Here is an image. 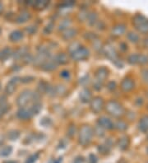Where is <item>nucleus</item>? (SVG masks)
Here are the masks:
<instances>
[{"label":"nucleus","instance_id":"nucleus-1","mask_svg":"<svg viewBox=\"0 0 148 163\" xmlns=\"http://www.w3.org/2000/svg\"><path fill=\"white\" fill-rule=\"evenodd\" d=\"M40 99V95L31 90L23 91L17 99V104L20 107H24L31 102H38Z\"/></svg>","mask_w":148,"mask_h":163},{"label":"nucleus","instance_id":"nucleus-2","mask_svg":"<svg viewBox=\"0 0 148 163\" xmlns=\"http://www.w3.org/2000/svg\"><path fill=\"white\" fill-rule=\"evenodd\" d=\"M133 25L140 33H148V19L141 14H137L133 18Z\"/></svg>","mask_w":148,"mask_h":163},{"label":"nucleus","instance_id":"nucleus-3","mask_svg":"<svg viewBox=\"0 0 148 163\" xmlns=\"http://www.w3.org/2000/svg\"><path fill=\"white\" fill-rule=\"evenodd\" d=\"M92 128L89 125H83L79 130V135H78V141L82 146L88 145L91 143L93 137Z\"/></svg>","mask_w":148,"mask_h":163},{"label":"nucleus","instance_id":"nucleus-4","mask_svg":"<svg viewBox=\"0 0 148 163\" xmlns=\"http://www.w3.org/2000/svg\"><path fill=\"white\" fill-rule=\"evenodd\" d=\"M106 111L110 115L116 118L121 117L124 115V109L120 103L116 101H110L105 106Z\"/></svg>","mask_w":148,"mask_h":163},{"label":"nucleus","instance_id":"nucleus-5","mask_svg":"<svg viewBox=\"0 0 148 163\" xmlns=\"http://www.w3.org/2000/svg\"><path fill=\"white\" fill-rule=\"evenodd\" d=\"M72 59L76 61H82V60H86L90 55V51L88 49L85 47H80L77 50H75L73 53L70 54Z\"/></svg>","mask_w":148,"mask_h":163},{"label":"nucleus","instance_id":"nucleus-6","mask_svg":"<svg viewBox=\"0 0 148 163\" xmlns=\"http://www.w3.org/2000/svg\"><path fill=\"white\" fill-rule=\"evenodd\" d=\"M104 107V101L101 97H95L91 101V109L93 113L98 114Z\"/></svg>","mask_w":148,"mask_h":163},{"label":"nucleus","instance_id":"nucleus-7","mask_svg":"<svg viewBox=\"0 0 148 163\" xmlns=\"http://www.w3.org/2000/svg\"><path fill=\"white\" fill-rule=\"evenodd\" d=\"M103 50H104L105 56L108 58L109 60H112L113 62L116 61L118 60L117 52L115 50V49L114 48V46H112L111 45H106L105 46L103 47Z\"/></svg>","mask_w":148,"mask_h":163},{"label":"nucleus","instance_id":"nucleus-8","mask_svg":"<svg viewBox=\"0 0 148 163\" xmlns=\"http://www.w3.org/2000/svg\"><path fill=\"white\" fill-rule=\"evenodd\" d=\"M21 77H13L10 81L8 82L7 86L5 87V92L7 94H9V95H11L13 93L15 92L16 88H17V85L19 82H21Z\"/></svg>","mask_w":148,"mask_h":163},{"label":"nucleus","instance_id":"nucleus-9","mask_svg":"<svg viewBox=\"0 0 148 163\" xmlns=\"http://www.w3.org/2000/svg\"><path fill=\"white\" fill-rule=\"evenodd\" d=\"M135 83L133 80L132 78H129V77H126L124 78L121 82V85H120V87H121L122 91L124 92H131L134 88Z\"/></svg>","mask_w":148,"mask_h":163},{"label":"nucleus","instance_id":"nucleus-10","mask_svg":"<svg viewBox=\"0 0 148 163\" xmlns=\"http://www.w3.org/2000/svg\"><path fill=\"white\" fill-rule=\"evenodd\" d=\"M17 116H18V119H22V120H27L33 116V114H32L30 108L27 109L25 108V107H22L18 110V113H17Z\"/></svg>","mask_w":148,"mask_h":163},{"label":"nucleus","instance_id":"nucleus-11","mask_svg":"<svg viewBox=\"0 0 148 163\" xmlns=\"http://www.w3.org/2000/svg\"><path fill=\"white\" fill-rule=\"evenodd\" d=\"M108 69L105 67L98 68L96 73H95V82L103 83V82L106 79V77H108Z\"/></svg>","mask_w":148,"mask_h":163},{"label":"nucleus","instance_id":"nucleus-12","mask_svg":"<svg viewBox=\"0 0 148 163\" xmlns=\"http://www.w3.org/2000/svg\"><path fill=\"white\" fill-rule=\"evenodd\" d=\"M98 125L104 129H112L114 128V123L107 117H100L98 119Z\"/></svg>","mask_w":148,"mask_h":163},{"label":"nucleus","instance_id":"nucleus-13","mask_svg":"<svg viewBox=\"0 0 148 163\" xmlns=\"http://www.w3.org/2000/svg\"><path fill=\"white\" fill-rule=\"evenodd\" d=\"M58 64L57 62L55 61L54 59H49L47 60L46 61L44 62V64L41 65V69L44 71H52L54 69H55L56 67H57Z\"/></svg>","mask_w":148,"mask_h":163},{"label":"nucleus","instance_id":"nucleus-14","mask_svg":"<svg viewBox=\"0 0 148 163\" xmlns=\"http://www.w3.org/2000/svg\"><path fill=\"white\" fill-rule=\"evenodd\" d=\"M79 97L81 102H83V103H87V102H90L91 101L92 95H91V91L88 88H84L80 92Z\"/></svg>","mask_w":148,"mask_h":163},{"label":"nucleus","instance_id":"nucleus-15","mask_svg":"<svg viewBox=\"0 0 148 163\" xmlns=\"http://www.w3.org/2000/svg\"><path fill=\"white\" fill-rule=\"evenodd\" d=\"M138 129L142 133L148 132V115H144L138 122Z\"/></svg>","mask_w":148,"mask_h":163},{"label":"nucleus","instance_id":"nucleus-16","mask_svg":"<svg viewBox=\"0 0 148 163\" xmlns=\"http://www.w3.org/2000/svg\"><path fill=\"white\" fill-rule=\"evenodd\" d=\"M125 31H126V26L125 25L118 24L115 27H114L111 33L115 36H120V35L125 33Z\"/></svg>","mask_w":148,"mask_h":163},{"label":"nucleus","instance_id":"nucleus-17","mask_svg":"<svg viewBox=\"0 0 148 163\" xmlns=\"http://www.w3.org/2000/svg\"><path fill=\"white\" fill-rule=\"evenodd\" d=\"M30 19H31V13L27 11H23L18 15V17L17 18V19H16V22L21 24V23L27 22V21H29Z\"/></svg>","mask_w":148,"mask_h":163},{"label":"nucleus","instance_id":"nucleus-18","mask_svg":"<svg viewBox=\"0 0 148 163\" xmlns=\"http://www.w3.org/2000/svg\"><path fill=\"white\" fill-rule=\"evenodd\" d=\"M77 35V30L73 28H68L67 30L64 31L62 34V36L64 40H70Z\"/></svg>","mask_w":148,"mask_h":163},{"label":"nucleus","instance_id":"nucleus-19","mask_svg":"<svg viewBox=\"0 0 148 163\" xmlns=\"http://www.w3.org/2000/svg\"><path fill=\"white\" fill-rule=\"evenodd\" d=\"M38 89H39L40 93L49 94L51 90H52V87L49 86V84L45 82H40V84H39V87H38Z\"/></svg>","mask_w":148,"mask_h":163},{"label":"nucleus","instance_id":"nucleus-20","mask_svg":"<svg viewBox=\"0 0 148 163\" xmlns=\"http://www.w3.org/2000/svg\"><path fill=\"white\" fill-rule=\"evenodd\" d=\"M111 147H112V143H111L110 140H108L105 143L101 144L98 147V151L102 154H106L110 151Z\"/></svg>","mask_w":148,"mask_h":163},{"label":"nucleus","instance_id":"nucleus-21","mask_svg":"<svg viewBox=\"0 0 148 163\" xmlns=\"http://www.w3.org/2000/svg\"><path fill=\"white\" fill-rule=\"evenodd\" d=\"M22 38H23V33L21 31H18V30L13 31L9 35V39L13 42L20 41Z\"/></svg>","mask_w":148,"mask_h":163},{"label":"nucleus","instance_id":"nucleus-22","mask_svg":"<svg viewBox=\"0 0 148 163\" xmlns=\"http://www.w3.org/2000/svg\"><path fill=\"white\" fill-rule=\"evenodd\" d=\"M129 138L128 136H124L122 137L121 139H120L119 142H118V146L120 149L121 150H125L128 148V145H129Z\"/></svg>","mask_w":148,"mask_h":163},{"label":"nucleus","instance_id":"nucleus-23","mask_svg":"<svg viewBox=\"0 0 148 163\" xmlns=\"http://www.w3.org/2000/svg\"><path fill=\"white\" fill-rule=\"evenodd\" d=\"M49 4V1L48 0H37L34 2L33 6L38 10H43V9L46 8Z\"/></svg>","mask_w":148,"mask_h":163},{"label":"nucleus","instance_id":"nucleus-24","mask_svg":"<svg viewBox=\"0 0 148 163\" xmlns=\"http://www.w3.org/2000/svg\"><path fill=\"white\" fill-rule=\"evenodd\" d=\"M13 55L12 50L10 48H4L3 50L0 51V60L1 61H6L8 59L11 57V55Z\"/></svg>","mask_w":148,"mask_h":163},{"label":"nucleus","instance_id":"nucleus-25","mask_svg":"<svg viewBox=\"0 0 148 163\" xmlns=\"http://www.w3.org/2000/svg\"><path fill=\"white\" fill-rule=\"evenodd\" d=\"M55 61L57 62V64H66L69 62V57L66 54L60 53L59 55H56V57L54 58Z\"/></svg>","mask_w":148,"mask_h":163},{"label":"nucleus","instance_id":"nucleus-26","mask_svg":"<svg viewBox=\"0 0 148 163\" xmlns=\"http://www.w3.org/2000/svg\"><path fill=\"white\" fill-rule=\"evenodd\" d=\"M28 54V50L26 47H23V48L18 49V50L16 51L15 53L13 54V56L15 59L17 60H19V59H23L25 55Z\"/></svg>","mask_w":148,"mask_h":163},{"label":"nucleus","instance_id":"nucleus-27","mask_svg":"<svg viewBox=\"0 0 148 163\" xmlns=\"http://www.w3.org/2000/svg\"><path fill=\"white\" fill-rule=\"evenodd\" d=\"M97 14L94 13V12H91V13H89L88 17L86 18V21H87L90 26H94L96 23V22H97Z\"/></svg>","mask_w":148,"mask_h":163},{"label":"nucleus","instance_id":"nucleus-28","mask_svg":"<svg viewBox=\"0 0 148 163\" xmlns=\"http://www.w3.org/2000/svg\"><path fill=\"white\" fill-rule=\"evenodd\" d=\"M30 109H31V112H32L33 115H38V114L40 112L41 109H42V105L39 102H35V103L32 104V106L30 107Z\"/></svg>","mask_w":148,"mask_h":163},{"label":"nucleus","instance_id":"nucleus-29","mask_svg":"<svg viewBox=\"0 0 148 163\" xmlns=\"http://www.w3.org/2000/svg\"><path fill=\"white\" fill-rule=\"evenodd\" d=\"M12 152H13V148L11 146H5L0 149V156H3V157L8 156L11 154Z\"/></svg>","mask_w":148,"mask_h":163},{"label":"nucleus","instance_id":"nucleus-30","mask_svg":"<svg viewBox=\"0 0 148 163\" xmlns=\"http://www.w3.org/2000/svg\"><path fill=\"white\" fill-rule=\"evenodd\" d=\"M140 54H132L128 56V62L130 64H139Z\"/></svg>","mask_w":148,"mask_h":163},{"label":"nucleus","instance_id":"nucleus-31","mask_svg":"<svg viewBox=\"0 0 148 163\" xmlns=\"http://www.w3.org/2000/svg\"><path fill=\"white\" fill-rule=\"evenodd\" d=\"M127 38L129 41L133 42V43H137L140 40L139 35L135 32H133V31L128 32V35H127Z\"/></svg>","mask_w":148,"mask_h":163},{"label":"nucleus","instance_id":"nucleus-32","mask_svg":"<svg viewBox=\"0 0 148 163\" xmlns=\"http://www.w3.org/2000/svg\"><path fill=\"white\" fill-rule=\"evenodd\" d=\"M19 137H20V133L18 130H11L8 134V138L11 141H16L17 139H19Z\"/></svg>","mask_w":148,"mask_h":163},{"label":"nucleus","instance_id":"nucleus-33","mask_svg":"<svg viewBox=\"0 0 148 163\" xmlns=\"http://www.w3.org/2000/svg\"><path fill=\"white\" fill-rule=\"evenodd\" d=\"M71 24V21L69 19H64L62 22H60L59 26V31H65L68 29V27H69Z\"/></svg>","mask_w":148,"mask_h":163},{"label":"nucleus","instance_id":"nucleus-34","mask_svg":"<svg viewBox=\"0 0 148 163\" xmlns=\"http://www.w3.org/2000/svg\"><path fill=\"white\" fill-rule=\"evenodd\" d=\"M115 127L120 131H124L128 129V124L123 120H119L117 123L115 124Z\"/></svg>","mask_w":148,"mask_h":163},{"label":"nucleus","instance_id":"nucleus-35","mask_svg":"<svg viewBox=\"0 0 148 163\" xmlns=\"http://www.w3.org/2000/svg\"><path fill=\"white\" fill-rule=\"evenodd\" d=\"M39 156H40V153L39 152H35V153L29 156L28 158L26 160L25 163H35L38 159H39Z\"/></svg>","mask_w":148,"mask_h":163},{"label":"nucleus","instance_id":"nucleus-36","mask_svg":"<svg viewBox=\"0 0 148 163\" xmlns=\"http://www.w3.org/2000/svg\"><path fill=\"white\" fill-rule=\"evenodd\" d=\"M52 120H51L50 118H48V117H43L41 120H40V124L44 127H49V126L52 125Z\"/></svg>","mask_w":148,"mask_h":163},{"label":"nucleus","instance_id":"nucleus-37","mask_svg":"<svg viewBox=\"0 0 148 163\" xmlns=\"http://www.w3.org/2000/svg\"><path fill=\"white\" fill-rule=\"evenodd\" d=\"M80 47H81V45H80L79 43H78V42H73V43H72V44H71L69 47V53L70 54L73 53L74 51L77 50L79 49Z\"/></svg>","mask_w":148,"mask_h":163},{"label":"nucleus","instance_id":"nucleus-38","mask_svg":"<svg viewBox=\"0 0 148 163\" xmlns=\"http://www.w3.org/2000/svg\"><path fill=\"white\" fill-rule=\"evenodd\" d=\"M94 133H95V134L97 135L98 137H103L105 135L104 129H102L101 127L99 125H97L95 127V129H94Z\"/></svg>","mask_w":148,"mask_h":163},{"label":"nucleus","instance_id":"nucleus-39","mask_svg":"<svg viewBox=\"0 0 148 163\" xmlns=\"http://www.w3.org/2000/svg\"><path fill=\"white\" fill-rule=\"evenodd\" d=\"M90 82V77L89 75H85L82 78H80V84L82 86H86Z\"/></svg>","mask_w":148,"mask_h":163},{"label":"nucleus","instance_id":"nucleus-40","mask_svg":"<svg viewBox=\"0 0 148 163\" xmlns=\"http://www.w3.org/2000/svg\"><path fill=\"white\" fill-rule=\"evenodd\" d=\"M8 110V106L7 104H0V118L3 116Z\"/></svg>","mask_w":148,"mask_h":163},{"label":"nucleus","instance_id":"nucleus-41","mask_svg":"<svg viewBox=\"0 0 148 163\" xmlns=\"http://www.w3.org/2000/svg\"><path fill=\"white\" fill-rule=\"evenodd\" d=\"M26 31L28 34H30V35H33V34H35L37 31V27H35V26H30V27H27L26 28Z\"/></svg>","mask_w":148,"mask_h":163},{"label":"nucleus","instance_id":"nucleus-42","mask_svg":"<svg viewBox=\"0 0 148 163\" xmlns=\"http://www.w3.org/2000/svg\"><path fill=\"white\" fill-rule=\"evenodd\" d=\"M88 13L86 11V10H83V11H82L81 13H79V15H78V18H79V19L81 21H84V20H86V18H87V17H88Z\"/></svg>","mask_w":148,"mask_h":163},{"label":"nucleus","instance_id":"nucleus-43","mask_svg":"<svg viewBox=\"0 0 148 163\" xmlns=\"http://www.w3.org/2000/svg\"><path fill=\"white\" fill-rule=\"evenodd\" d=\"M54 23H52V22H50V23H49V24L47 25L46 27L44 28V32L45 34H49L51 33V31H53V29H54Z\"/></svg>","mask_w":148,"mask_h":163},{"label":"nucleus","instance_id":"nucleus-44","mask_svg":"<svg viewBox=\"0 0 148 163\" xmlns=\"http://www.w3.org/2000/svg\"><path fill=\"white\" fill-rule=\"evenodd\" d=\"M98 160L97 157L95 154H90L88 156V160H87V163H97Z\"/></svg>","mask_w":148,"mask_h":163},{"label":"nucleus","instance_id":"nucleus-45","mask_svg":"<svg viewBox=\"0 0 148 163\" xmlns=\"http://www.w3.org/2000/svg\"><path fill=\"white\" fill-rule=\"evenodd\" d=\"M23 61L26 63V64H29V63H31V62L33 61V59H32V56H31L30 54H27V55H25L24 57H23Z\"/></svg>","mask_w":148,"mask_h":163},{"label":"nucleus","instance_id":"nucleus-46","mask_svg":"<svg viewBox=\"0 0 148 163\" xmlns=\"http://www.w3.org/2000/svg\"><path fill=\"white\" fill-rule=\"evenodd\" d=\"M60 76H61L63 78H64V79H69V77H70V73H69V71L64 70L60 73Z\"/></svg>","mask_w":148,"mask_h":163},{"label":"nucleus","instance_id":"nucleus-47","mask_svg":"<svg viewBox=\"0 0 148 163\" xmlns=\"http://www.w3.org/2000/svg\"><path fill=\"white\" fill-rule=\"evenodd\" d=\"M75 130H76V128L75 126H70L69 128V129H68V134L69 135L70 137H73V135L75 134Z\"/></svg>","mask_w":148,"mask_h":163},{"label":"nucleus","instance_id":"nucleus-48","mask_svg":"<svg viewBox=\"0 0 148 163\" xmlns=\"http://www.w3.org/2000/svg\"><path fill=\"white\" fill-rule=\"evenodd\" d=\"M84 161H85V159L83 156H78L73 160V163H84Z\"/></svg>","mask_w":148,"mask_h":163},{"label":"nucleus","instance_id":"nucleus-49","mask_svg":"<svg viewBox=\"0 0 148 163\" xmlns=\"http://www.w3.org/2000/svg\"><path fill=\"white\" fill-rule=\"evenodd\" d=\"M94 48L96 50H100L101 49V44H100V42L98 40V39H96V40H94Z\"/></svg>","mask_w":148,"mask_h":163},{"label":"nucleus","instance_id":"nucleus-50","mask_svg":"<svg viewBox=\"0 0 148 163\" xmlns=\"http://www.w3.org/2000/svg\"><path fill=\"white\" fill-rule=\"evenodd\" d=\"M109 90L110 91H113L116 88V83H115V82H110L108 83V86H107Z\"/></svg>","mask_w":148,"mask_h":163},{"label":"nucleus","instance_id":"nucleus-51","mask_svg":"<svg viewBox=\"0 0 148 163\" xmlns=\"http://www.w3.org/2000/svg\"><path fill=\"white\" fill-rule=\"evenodd\" d=\"M142 78L146 82L148 83V70L147 69H145V70L142 71Z\"/></svg>","mask_w":148,"mask_h":163},{"label":"nucleus","instance_id":"nucleus-52","mask_svg":"<svg viewBox=\"0 0 148 163\" xmlns=\"http://www.w3.org/2000/svg\"><path fill=\"white\" fill-rule=\"evenodd\" d=\"M34 80V77H23L21 79V81L22 82H31Z\"/></svg>","mask_w":148,"mask_h":163},{"label":"nucleus","instance_id":"nucleus-53","mask_svg":"<svg viewBox=\"0 0 148 163\" xmlns=\"http://www.w3.org/2000/svg\"><path fill=\"white\" fill-rule=\"evenodd\" d=\"M114 63H115V64L118 67V68H123V65H124V64H123V63H122L120 60H117L116 61L114 62Z\"/></svg>","mask_w":148,"mask_h":163},{"label":"nucleus","instance_id":"nucleus-54","mask_svg":"<svg viewBox=\"0 0 148 163\" xmlns=\"http://www.w3.org/2000/svg\"><path fill=\"white\" fill-rule=\"evenodd\" d=\"M143 45H144V47H146V48H148V36H147V37L145 38V39H144Z\"/></svg>","mask_w":148,"mask_h":163},{"label":"nucleus","instance_id":"nucleus-55","mask_svg":"<svg viewBox=\"0 0 148 163\" xmlns=\"http://www.w3.org/2000/svg\"><path fill=\"white\" fill-rule=\"evenodd\" d=\"M54 163H62V157H59L58 160H56Z\"/></svg>","mask_w":148,"mask_h":163},{"label":"nucleus","instance_id":"nucleus-56","mask_svg":"<svg viewBox=\"0 0 148 163\" xmlns=\"http://www.w3.org/2000/svg\"><path fill=\"white\" fill-rule=\"evenodd\" d=\"M3 10V4L0 3V13H2Z\"/></svg>","mask_w":148,"mask_h":163},{"label":"nucleus","instance_id":"nucleus-57","mask_svg":"<svg viewBox=\"0 0 148 163\" xmlns=\"http://www.w3.org/2000/svg\"><path fill=\"white\" fill-rule=\"evenodd\" d=\"M3 163H18V161H4Z\"/></svg>","mask_w":148,"mask_h":163},{"label":"nucleus","instance_id":"nucleus-58","mask_svg":"<svg viewBox=\"0 0 148 163\" xmlns=\"http://www.w3.org/2000/svg\"><path fill=\"white\" fill-rule=\"evenodd\" d=\"M147 154H148V148H147Z\"/></svg>","mask_w":148,"mask_h":163},{"label":"nucleus","instance_id":"nucleus-59","mask_svg":"<svg viewBox=\"0 0 148 163\" xmlns=\"http://www.w3.org/2000/svg\"><path fill=\"white\" fill-rule=\"evenodd\" d=\"M0 33H1V30H0Z\"/></svg>","mask_w":148,"mask_h":163},{"label":"nucleus","instance_id":"nucleus-60","mask_svg":"<svg viewBox=\"0 0 148 163\" xmlns=\"http://www.w3.org/2000/svg\"><path fill=\"white\" fill-rule=\"evenodd\" d=\"M147 139H148V135H147Z\"/></svg>","mask_w":148,"mask_h":163},{"label":"nucleus","instance_id":"nucleus-61","mask_svg":"<svg viewBox=\"0 0 148 163\" xmlns=\"http://www.w3.org/2000/svg\"><path fill=\"white\" fill-rule=\"evenodd\" d=\"M0 87H1V84H0Z\"/></svg>","mask_w":148,"mask_h":163},{"label":"nucleus","instance_id":"nucleus-62","mask_svg":"<svg viewBox=\"0 0 148 163\" xmlns=\"http://www.w3.org/2000/svg\"><path fill=\"white\" fill-rule=\"evenodd\" d=\"M147 163H148V162H147Z\"/></svg>","mask_w":148,"mask_h":163}]
</instances>
